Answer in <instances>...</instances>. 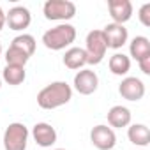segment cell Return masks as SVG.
Listing matches in <instances>:
<instances>
[{
  "mask_svg": "<svg viewBox=\"0 0 150 150\" xmlns=\"http://www.w3.org/2000/svg\"><path fill=\"white\" fill-rule=\"evenodd\" d=\"M0 88H2V78H0Z\"/></svg>",
  "mask_w": 150,
  "mask_h": 150,
  "instance_id": "obj_25",
  "label": "cell"
},
{
  "mask_svg": "<svg viewBox=\"0 0 150 150\" xmlns=\"http://www.w3.org/2000/svg\"><path fill=\"white\" fill-rule=\"evenodd\" d=\"M74 39H76V28L71 23H60L42 34V44L53 51L65 50L74 42Z\"/></svg>",
  "mask_w": 150,
  "mask_h": 150,
  "instance_id": "obj_2",
  "label": "cell"
},
{
  "mask_svg": "<svg viewBox=\"0 0 150 150\" xmlns=\"http://www.w3.org/2000/svg\"><path fill=\"white\" fill-rule=\"evenodd\" d=\"M55 150H65V148H55Z\"/></svg>",
  "mask_w": 150,
  "mask_h": 150,
  "instance_id": "obj_26",
  "label": "cell"
},
{
  "mask_svg": "<svg viewBox=\"0 0 150 150\" xmlns=\"http://www.w3.org/2000/svg\"><path fill=\"white\" fill-rule=\"evenodd\" d=\"M108 11L111 16V23L124 25L132 16V4L129 0H108Z\"/></svg>",
  "mask_w": 150,
  "mask_h": 150,
  "instance_id": "obj_12",
  "label": "cell"
},
{
  "mask_svg": "<svg viewBox=\"0 0 150 150\" xmlns=\"http://www.w3.org/2000/svg\"><path fill=\"white\" fill-rule=\"evenodd\" d=\"M127 138L136 146H148V143H150V129L145 124H132L127 129Z\"/></svg>",
  "mask_w": 150,
  "mask_h": 150,
  "instance_id": "obj_15",
  "label": "cell"
},
{
  "mask_svg": "<svg viewBox=\"0 0 150 150\" xmlns=\"http://www.w3.org/2000/svg\"><path fill=\"white\" fill-rule=\"evenodd\" d=\"M64 65L67 69H72V71H80L87 65V55H85V50L83 48H78V46H72L69 50H65V55H64Z\"/></svg>",
  "mask_w": 150,
  "mask_h": 150,
  "instance_id": "obj_14",
  "label": "cell"
},
{
  "mask_svg": "<svg viewBox=\"0 0 150 150\" xmlns=\"http://www.w3.org/2000/svg\"><path fill=\"white\" fill-rule=\"evenodd\" d=\"M108 124L117 129H122V127H127L131 125V111L129 108L122 106V104H117V106H111L110 111H108Z\"/></svg>",
  "mask_w": 150,
  "mask_h": 150,
  "instance_id": "obj_13",
  "label": "cell"
},
{
  "mask_svg": "<svg viewBox=\"0 0 150 150\" xmlns=\"http://www.w3.org/2000/svg\"><path fill=\"white\" fill-rule=\"evenodd\" d=\"M27 78V71L25 67H18V65H6L4 67V72H2V80L13 87L16 85H21Z\"/></svg>",
  "mask_w": 150,
  "mask_h": 150,
  "instance_id": "obj_18",
  "label": "cell"
},
{
  "mask_svg": "<svg viewBox=\"0 0 150 150\" xmlns=\"http://www.w3.org/2000/svg\"><path fill=\"white\" fill-rule=\"evenodd\" d=\"M74 90L81 96H90L99 87V76L92 69H80L74 74Z\"/></svg>",
  "mask_w": 150,
  "mask_h": 150,
  "instance_id": "obj_6",
  "label": "cell"
},
{
  "mask_svg": "<svg viewBox=\"0 0 150 150\" xmlns=\"http://www.w3.org/2000/svg\"><path fill=\"white\" fill-rule=\"evenodd\" d=\"M118 94L125 101H132V103L139 101L145 96V83L139 78H136V76H127L118 85Z\"/></svg>",
  "mask_w": 150,
  "mask_h": 150,
  "instance_id": "obj_8",
  "label": "cell"
},
{
  "mask_svg": "<svg viewBox=\"0 0 150 150\" xmlns=\"http://www.w3.org/2000/svg\"><path fill=\"white\" fill-rule=\"evenodd\" d=\"M32 138L34 141L42 146V148H50L51 145L57 143V131L51 124L48 122H37L32 127Z\"/></svg>",
  "mask_w": 150,
  "mask_h": 150,
  "instance_id": "obj_11",
  "label": "cell"
},
{
  "mask_svg": "<svg viewBox=\"0 0 150 150\" xmlns=\"http://www.w3.org/2000/svg\"><path fill=\"white\" fill-rule=\"evenodd\" d=\"M30 21H32V14L23 6H14L9 9V13H6V25H9L11 30H16V32L25 30L28 28Z\"/></svg>",
  "mask_w": 150,
  "mask_h": 150,
  "instance_id": "obj_9",
  "label": "cell"
},
{
  "mask_svg": "<svg viewBox=\"0 0 150 150\" xmlns=\"http://www.w3.org/2000/svg\"><path fill=\"white\" fill-rule=\"evenodd\" d=\"M90 141L97 150H113V146L117 145V136H115V131L111 127L99 124V125L92 127Z\"/></svg>",
  "mask_w": 150,
  "mask_h": 150,
  "instance_id": "obj_7",
  "label": "cell"
},
{
  "mask_svg": "<svg viewBox=\"0 0 150 150\" xmlns=\"http://www.w3.org/2000/svg\"><path fill=\"white\" fill-rule=\"evenodd\" d=\"M85 42L87 44H85L83 50H85V55H87V64H90V65L101 64L104 60V57H106V51H108V44H106L103 30L88 32Z\"/></svg>",
  "mask_w": 150,
  "mask_h": 150,
  "instance_id": "obj_4",
  "label": "cell"
},
{
  "mask_svg": "<svg viewBox=\"0 0 150 150\" xmlns=\"http://www.w3.org/2000/svg\"><path fill=\"white\" fill-rule=\"evenodd\" d=\"M4 27H6V13L2 11V7H0V30Z\"/></svg>",
  "mask_w": 150,
  "mask_h": 150,
  "instance_id": "obj_23",
  "label": "cell"
},
{
  "mask_svg": "<svg viewBox=\"0 0 150 150\" xmlns=\"http://www.w3.org/2000/svg\"><path fill=\"white\" fill-rule=\"evenodd\" d=\"M28 129L25 124L21 122H13L7 125V129L4 131V148L6 150H27V143H28Z\"/></svg>",
  "mask_w": 150,
  "mask_h": 150,
  "instance_id": "obj_5",
  "label": "cell"
},
{
  "mask_svg": "<svg viewBox=\"0 0 150 150\" xmlns=\"http://www.w3.org/2000/svg\"><path fill=\"white\" fill-rule=\"evenodd\" d=\"M11 46H13V48H18V50L23 51L25 55L32 57L34 51H35V39H34V35H30V34H20V35H16V37L13 39Z\"/></svg>",
  "mask_w": 150,
  "mask_h": 150,
  "instance_id": "obj_19",
  "label": "cell"
},
{
  "mask_svg": "<svg viewBox=\"0 0 150 150\" xmlns=\"http://www.w3.org/2000/svg\"><path fill=\"white\" fill-rule=\"evenodd\" d=\"M138 64H139V69H141V72L148 76V74H150V55H148V57H145V58H141Z\"/></svg>",
  "mask_w": 150,
  "mask_h": 150,
  "instance_id": "obj_22",
  "label": "cell"
},
{
  "mask_svg": "<svg viewBox=\"0 0 150 150\" xmlns=\"http://www.w3.org/2000/svg\"><path fill=\"white\" fill-rule=\"evenodd\" d=\"M129 53L136 62H139L141 58L150 55V41L145 35H136L129 44Z\"/></svg>",
  "mask_w": 150,
  "mask_h": 150,
  "instance_id": "obj_16",
  "label": "cell"
},
{
  "mask_svg": "<svg viewBox=\"0 0 150 150\" xmlns=\"http://www.w3.org/2000/svg\"><path fill=\"white\" fill-rule=\"evenodd\" d=\"M110 71L115 74V76H125L131 69V58L124 53H115L113 57H110Z\"/></svg>",
  "mask_w": 150,
  "mask_h": 150,
  "instance_id": "obj_17",
  "label": "cell"
},
{
  "mask_svg": "<svg viewBox=\"0 0 150 150\" xmlns=\"http://www.w3.org/2000/svg\"><path fill=\"white\" fill-rule=\"evenodd\" d=\"M138 18H139V21H141V25L150 27V4H148V2L143 4V6L139 7V11H138Z\"/></svg>",
  "mask_w": 150,
  "mask_h": 150,
  "instance_id": "obj_21",
  "label": "cell"
},
{
  "mask_svg": "<svg viewBox=\"0 0 150 150\" xmlns=\"http://www.w3.org/2000/svg\"><path fill=\"white\" fill-rule=\"evenodd\" d=\"M103 34H104V39H106L108 48H113V50L122 48L127 42V39H129L127 28L124 25H118V23H108L103 28Z\"/></svg>",
  "mask_w": 150,
  "mask_h": 150,
  "instance_id": "obj_10",
  "label": "cell"
},
{
  "mask_svg": "<svg viewBox=\"0 0 150 150\" xmlns=\"http://www.w3.org/2000/svg\"><path fill=\"white\" fill-rule=\"evenodd\" d=\"M0 55H2V42H0Z\"/></svg>",
  "mask_w": 150,
  "mask_h": 150,
  "instance_id": "obj_24",
  "label": "cell"
},
{
  "mask_svg": "<svg viewBox=\"0 0 150 150\" xmlns=\"http://www.w3.org/2000/svg\"><path fill=\"white\" fill-rule=\"evenodd\" d=\"M72 99V88L65 81H53L41 88L37 94V104L42 110H55L67 104Z\"/></svg>",
  "mask_w": 150,
  "mask_h": 150,
  "instance_id": "obj_1",
  "label": "cell"
},
{
  "mask_svg": "<svg viewBox=\"0 0 150 150\" xmlns=\"http://www.w3.org/2000/svg\"><path fill=\"white\" fill-rule=\"evenodd\" d=\"M30 57L25 55L23 51H20L18 48L9 46L6 51V65H18V67H25L28 64Z\"/></svg>",
  "mask_w": 150,
  "mask_h": 150,
  "instance_id": "obj_20",
  "label": "cell"
},
{
  "mask_svg": "<svg viewBox=\"0 0 150 150\" xmlns=\"http://www.w3.org/2000/svg\"><path fill=\"white\" fill-rule=\"evenodd\" d=\"M44 18L50 21H67L76 16V6L71 0H46L42 6Z\"/></svg>",
  "mask_w": 150,
  "mask_h": 150,
  "instance_id": "obj_3",
  "label": "cell"
}]
</instances>
